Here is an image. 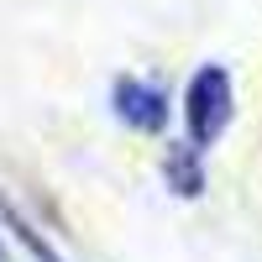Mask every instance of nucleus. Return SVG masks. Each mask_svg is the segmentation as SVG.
<instances>
[{
    "label": "nucleus",
    "mask_w": 262,
    "mask_h": 262,
    "mask_svg": "<svg viewBox=\"0 0 262 262\" xmlns=\"http://www.w3.org/2000/svg\"><path fill=\"white\" fill-rule=\"evenodd\" d=\"M231 121V74L221 63H205L184 90V126H189V147L205 152Z\"/></svg>",
    "instance_id": "1"
},
{
    "label": "nucleus",
    "mask_w": 262,
    "mask_h": 262,
    "mask_svg": "<svg viewBox=\"0 0 262 262\" xmlns=\"http://www.w3.org/2000/svg\"><path fill=\"white\" fill-rule=\"evenodd\" d=\"M116 116L131 126V131H163L168 126V95L147 79H121L116 84Z\"/></svg>",
    "instance_id": "2"
},
{
    "label": "nucleus",
    "mask_w": 262,
    "mask_h": 262,
    "mask_svg": "<svg viewBox=\"0 0 262 262\" xmlns=\"http://www.w3.org/2000/svg\"><path fill=\"white\" fill-rule=\"evenodd\" d=\"M0 226H6L16 242L27 247V257H32V262H63V257H58L48 242H42V236H37V226H32V221H27V215H21L11 200H0Z\"/></svg>",
    "instance_id": "3"
},
{
    "label": "nucleus",
    "mask_w": 262,
    "mask_h": 262,
    "mask_svg": "<svg viewBox=\"0 0 262 262\" xmlns=\"http://www.w3.org/2000/svg\"><path fill=\"white\" fill-rule=\"evenodd\" d=\"M168 179L179 184V194H200V168H194L189 152H184V158H168Z\"/></svg>",
    "instance_id": "4"
},
{
    "label": "nucleus",
    "mask_w": 262,
    "mask_h": 262,
    "mask_svg": "<svg viewBox=\"0 0 262 262\" xmlns=\"http://www.w3.org/2000/svg\"><path fill=\"white\" fill-rule=\"evenodd\" d=\"M0 262H11V257H6V247H0Z\"/></svg>",
    "instance_id": "5"
}]
</instances>
